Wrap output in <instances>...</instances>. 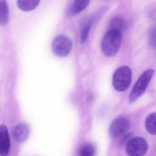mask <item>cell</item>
I'll return each instance as SVG.
<instances>
[{
    "instance_id": "1",
    "label": "cell",
    "mask_w": 156,
    "mask_h": 156,
    "mask_svg": "<svg viewBox=\"0 0 156 156\" xmlns=\"http://www.w3.org/2000/svg\"><path fill=\"white\" fill-rule=\"evenodd\" d=\"M122 33L109 30L106 33L101 42V50L104 54L112 57L117 54L122 42Z\"/></svg>"
},
{
    "instance_id": "2",
    "label": "cell",
    "mask_w": 156,
    "mask_h": 156,
    "mask_svg": "<svg viewBox=\"0 0 156 156\" xmlns=\"http://www.w3.org/2000/svg\"><path fill=\"white\" fill-rule=\"evenodd\" d=\"M132 72L127 66L119 67L113 74L112 83L114 88L118 92H124L131 83Z\"/></svg>"
},
{
    "instance_id": "3",
    "label": "cell",
    "mask_w": 156,
    "mask_h": 156,
    "mask_svg": "<svg viewBox=\"0 0 156 156\" xmlns=\"http://www.w3.org/2000/svg\"><path fill=\"white\" fill-rule=\"evenodd\" d=\"M153 69L146 70L142 73L134 85L129 98L130 103L135 102L146 91L154 74Z\"/></svg>"
},
{
    "instance_id": "4",
    "label": "cell",
    "mask_w": 156,
    "mask_h": 156,
    "mask_svg": "<svg viewBox=\"0 0 156 156\" xmlns=\"http://www.w3.org/2000/svg\"><path fill=\"white\" fill-rule=\"evenodd\" d=\"M73 48V43L70 38L64 35H59L54 39L52 50L56 56L64 57L68 55Z\"/></svg>"
},
{
    "instance_id": "5",
    "label": "cell",
    "mask_w": 156,
    "mask_h": 156,
    "mask_svg": "<svg viewBox=\"0 0 156 156\" xmlns=\"http://www.w3.org/2000/svg\"><path fill=\"white\" fill-rule=\"evenodd\" d=\"M147 149V142L141 137L131 138L126 145V152L129 156H143Z\"/></svg>"
},
{
    "instance_id": "6",
    "label": "cell",
    "mask_w": 156,
    "mask_h": 156,
    "mask_svg": "<svg viewBox=\"0 0 156 156\" xmlns=\"http://www.w3.org/2000/svg\"><path fill=\"white\" fill-rule=\"evenodd\" d=\"M130 127V122L124 117H119L114 119L109 129L110 136L118 138L125 136Z\"/></svg>"
},
{
    "instance_id": "7",
    "label": "cell",
    "mask_w": 156,
    "mask_h": 156,
    "mask_svg": "<svg viewBox=\"0 0 156 156\" xmlns=\"http://www.w3.org/2000/svg\"><path fill=\"white\" fill-rule=\"evenodd\" d=\"M10 140L7 126L2 125L0 127V155L7 156L9 152Z\"/></svg>"
},
{
    "instance_id": "8",
    "label": "cell",
    "mask_w": 156,
    "mask_h": 156,
    "mask_svg": "<svg viewBox=\"0 0 156 156\" xmlns=\"http://www.w3.org/2000/svg\"><path fill=\"white\" fill-rule=\"evenodd\" d=\"M30 133L29 126L24 122H21L14 127L13 136L15 140L18 142H23L27 140Z\"/></svg>"
},
{
    "instance_id": "9",
    "label": "cell",
    "mask_w": 156,
    "mask_h": 156,
    "mask_svg": "<svg viewBox=\"0 0 156 156\" xmlns=\"http://www.w3.org/2000/svg\"><path fill=\"white\" fill-rule=\"evenodd\" d=\"M90 1L87 0H76L74 2L69 11V15L73 16L81 12L86 9Z\"/></svg>"
},
{
    "instance_id": "10",
    "label": "cell",
    "mask_w": 156,
    "mask_h": 156,
    "mask_svg": "<svg viewBox=\"0 0 156 156\" xmlns=\"http://www.w3.org/2000/svg\"><path fill=\"white\" fill-rule=\"evenodd\" d=\"M39 0H19L17 1L18 7L23 11H30L35 9L40 3Z\"/></svg>"
},
{
    "instance_id": "11",
    "label": "cell",
    "mask_w": 156,
    "mask_h": 156,
    "mask_svg": "<svg viewBox=\"0 0 156 156\" xmlns=\"http://www.w3.org/2000/svg\"><path fill=\"white\" fill-rule=\"evenodd\" d=\"M145 127L148 132L156 135V112L149 115L145 120Z\"/></svg>"
},
{
    "instance_id": "12",
    "label": "cell",
    "mask_w": 156,
    "mask_h": 156,
    "mask_svg": "<svg viewBox=\"0 0 156 156\" xmlns=\"http://www.w3.org/2000/svg\"><path fill=\"white\" fill-rule=\"evenodd\" d=\"M9 12L6 1L0 0V24L6 25L9 21Z\"/></svg>"
},
{
    "instance_id": "13",
    "label": "cell",
    "mask_w": 156,
    "mask_h": 156,
    "mask_svg": "<svg viewBox=\"0 0 156 156\" xmlns=\"http://www.w3.org/2000/svg\"><path fill=\"white\" fill-rule=\"evenodd\" d=\"M94 146L90 143H85L80 146L78 150V156H94Z\"/></svg>"
},
{
    "instance_id": "14",
    "label": "cell",
    "mask_w": 156,
    "mask_h": 156,
    "mask_svg": "<svg viewBox=\"0 0 156 156\" xmlns=\"http://www.w3.org/2000/svg\"><path fill=\"white\" fill-rule=\"evenodd\" d=\"M125 26V22L121 17H117L113 18L110 23V30L117 31L122 33Z\"/></svg>"
},
{
    "instance_id": "15",
    "label": "cell",
    "mask_w": 156,
    "mask_h": 156,
    "mask_svg": "<svg viewBox=\"0 0 156 156\" xmlns=\"http://www.w3.org/2000/svg\"><path fill=\"white\" fill-rule=\"evenodd\" d=\"M91 23H89L85 26L83 28L81 32V37H80V42L81 43L85 42L87 39L90 28H91Z\"/></svg>"
}]
</instances>
